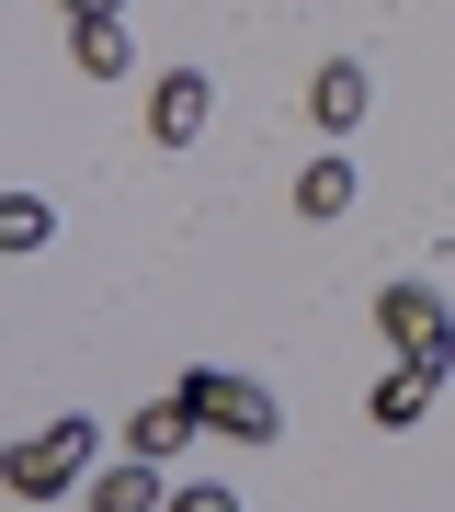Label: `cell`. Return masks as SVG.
<instances>
[{"instance_id": "cell-1", "label": "cell", "mask_w": 455, "mask_h": 512, "mask_svg": "<svg viewBox=\"0 0 455 512\" xmlns=\"http://www.w3.org/2000/svg\"><path fill=\"white\" fill-rule=\"evenodd\" d=\"M91 456H103V421H46L35 444L0 456V490H12V501H57V490H80Z\"/></svg>"}, {"instance_id": "cell-2", "label": "cell", "mask_w": 455, "mask_h": 512, "mask_svg": "<svg viewBox=\"0 0 455 512\" xmlns=\"http://www.w3.org/2000/svg\"><path fill=\"white\" fill-rule=\"evenodd\" d=\"M182 399H194V421H217L228 444H273V433H285V410H273V387L228 376V365H182Z\"/></svg>"}, {"instance_id": "cell-3", "label": "cell", "mask_w": 455, "mask_h": 512, "mask_svg": "<svg viewBox=\"0 0 455 512\" xmlns=\"http://www.w3.org/2000/svg\"><path fill=\"white\" fill-rule=\"evenodd\" d=\"M376 330L399 342V365H444L455 376V308H444L433 285H387L376 296Z\"/></svg>"}, {"instance_id": "cell-4", "label": "cell", "mask_w": 455, "mask_h": 512, "mask_svg": "<svg viewBox=\"0 0 455 512\" xmlns=\"http://www.w3.org/2000/svg\"><path fill=\"white\" fill-rule=\"evenodd\" d=\"M205 114H217V80H205V69H171L160 92H148V137H160V148H194Z\"/></svg>"}, {"instance_id": "cell-5", "label": "cell", "mask_w": 455, "mask_h": 512, "mask_svg": "<svg viewBox=\"0 0 455 512\" xmlns=\"http://www.w3.org/2000/svg\"><path fill=\"white\" fill-rule=\"evenodd\" d=\"M353 194H364V171L342 160V148H319V160L296 171V217H308V228H330V217H353Z\"/></svg>"}, {"instance_id": "cell-6", "label": "cell", "mask_w": 455, "mask_h": 512, "mask_svg": "<svg viewBox=\"0 0 455 512\" xmlns=\"http://www.w3.org/2000/svg\"><path fill=\"white\" fill-rule=\"evenodd\" d=\"M364 103H376V80H364V57H330V69L308 80V114H319L330 137H353V126H364Z\"/></svg>"}, {"instance_id": "cell-7", "label": "cell", "mask_w": 455, "mask_h": 512, "mask_svg": "<svg viewBox=\"0 0 455 512\" xmlns=\"http://www.w3.org/2000/svg\"><path fill=\"white\" fill-rule=\"evenodd\" d=\"M182 444H194V399H182V387H160V399L126 421V456H182Z\"/></svg>"}, {"instance_id": "cell-8", "label": "cell", "mask_w": 455, "mask_h": 512, "mask_svg": "<svg viewBox=\"0 0 455 512\" xmlns=\"http://www.w3.org/2000/svg\"><path fill=\"white\" fill-rule=\"evenodd\" d=\"M91 512H171V490H160V456L103 467V478H91Z\"/></svg>"}, {"instance_id": "cell-9", "label": "cell", "mask_w": 455, "mask_h": 512, "mask_svg": "<svg viewBox=\"0 0 455 512\" xmlns=\"http://www.w3.org/2000/svg\"><path fill=\"white\" fill-rule=\"evenodd\" d=\"M69 57H80V80H126V69H137V46H126V12H103V23H69Z\"/></svg>"}, {"instance_id": "cell-10", "label": "cell", "mask_w": 455, "mask_h": 512, "mask_svg": "<svg viewBox=\"0 0 455 512\" xmlns=\"http://www.w3.org/2000/svg\"><path fill=\"white\" fill-rule=\"evenodd\" d=\"M433 387H444V365H399V376H376V421H387V433H410V421L433 410Z\"/></svg>"}, {"instance_id": "cell-11", "label": "cell", "mask_w": 455, "mask_h": 512, "mask_svg": "<svg viewBox=\"0 0 455 512\" xmlns=\"http://www.w3.org/2000/svg\"><path fill=\"white\" fill-rule=\"evenodd\" d=\"M57 217H46V194H0V251H46Z\"/></svg>"}, {"instance_id": "cell-12", "label": "cell", "mask_w": 455, "mask_h": 512, "mask_svg": "<svg viewBox=\"0 0 455 512\" xmlns=\"http://www.w3.org/2000/svg\"><path fill=\"white\" fill-rule=\"evenodd\" d=\"M171 512H239V490H217V478H182V490H171Z\"/></svg>"}, {"instance_id": "cell-13", "label": "cell", "mask_w": 455, "mask_h": 512, "mask_svg": "<svg viewBox=\"0 0 455 512\" xmlns=\"http://www.w3.org/2000/svg\"><path fill=\"white\" fill-rule=\"evenodd\" d=\"M57 12H69V23H103V12H126V0H57Z\"/></svg>"}]
</instances>
